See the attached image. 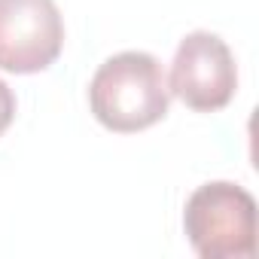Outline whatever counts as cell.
Segmentation results:
<instances>
[{"label": "cell", "mask_w": 259, "mask_h": 259, "mask_svg": "<svg viewBox=\"0 0 259 259\" xmlns=\"http://www.w3.org/2000/svg\"><path fill=\"white\" fill-rule=\"evenodd\" d=\"M183 229L204 259H247L256 250V201L238 183H204L186 201Z\"/></svg>", "instance_id": "obj_2"}, {"label": "cell", "mask_w": 259, "mask_h": 259, "mask_svg": "<svg viewBox=\"0 0 259 259\" xmlns=\"http://www.w3.org/2000/svg\"><path fill=\"white\" fill-rule=\"evenodd\" d=\"M89 104L95 119L110 132H144L168 113V76L150 52H119L95 70Z\"/></svg>", "instance_id": "obj_1"}, {"label": "cell", "mask_w": 259, "mask_h": 259, "mask_svg": "<svg viewBox=\"0 0 259 259\" xmlns=\"http://www.w3.org/2000/svg\"><path fill=\"white\" fill-rule=\"evenodd\" d=\"M13 116H16V98H13V92H10V85L0 79V135L10 128V122H13Z\"/></svg>", "instance_id": "obj_5"}, {"label": "cell", "mask_w": 259, "mask_h": 259, "mask_svg": "<svg viewBox=\"0 0 259 259\" xmlns=\"http://www.w3.org/2000/svg\"><path fill=\"white\" fill-rule=\"evenodd\" d=\"M168 89L198 113L223 110L238 89V70L229 46L210 31L186 34L177 46Z\"/></svg>", "instance_id": "obj_3"}, {"label": "cell", "mask_w": 259, "mask_h": 259, "mask_svg": "<svg viewBox=\"0 0 259 259\" xmlns=\"http://www.w3.org/2000/svg\"><path fill=\"white\" fill-rule=\"evenodd\" d=\"M64 46L55 0H0V70L40 73Z\"/></svg>", "instance_id": "obj_4"}]
</instances>
